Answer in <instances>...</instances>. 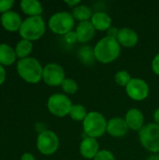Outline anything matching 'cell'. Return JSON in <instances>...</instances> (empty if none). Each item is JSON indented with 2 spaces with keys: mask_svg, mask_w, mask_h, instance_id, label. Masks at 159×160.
Instances as JSON below:
<instances>
[{
  "mask_svg": "<svg viewBox=\"0 0 159 160\" xmlns=\"http://www.w3.org/2000/svg\"><path fill=\"white\" fill-rule=\"evenodd\" d=\"M16 70L18 75L25 82L36 84L42 80L43 67L35 57H27L18 60L16 63Z\"/></svg>",
  "mask_w": 159,
  "mask_h": 160,
  "instance_id": "cell-1",
  "label": "cell"
},
{
  "mask_svg": "<svg viewBox=\"0 0 159 160\" xmlns=\"http://www.w3.org/2000/svg\"><path fill=\"white\" fill-rule=\"evenodd\" d=\"M94 51L97 61L102 64H110L119 57L121 46L116 38H112L106 36L97 42Z\"/></svg>",
  "mask_w": 159,
  "mask_h": 160,
  "instance_id": "cell-2",
  "label": "cell"
},
{
  "mask_svg": "<svg viewBox=\"0 0 159 160\" xmlns=\"http://www.w3.org/2000/svg\"><path fill=\"white\" fill-rule=\"evenodd\" d=\"M46 32V23L42 16L27 17L22 21L19 34L22 39L36 41L41 38Z\"/></svg>",
  "mask_w": 159,
  "mask_h": 160,
  "instance_id": "cell-3",
  "label": "cell"
},
{
  "mask_svg": "<svg viewBox=\"0 0 159 160\" xmlns=\"http://www.w3.org/2000/svg\"><path fill=\"white\" fill-rule=\"evenodd\" d=\"M107 124L105 116L98 112H90L82 122L83 133L86 137L98 139L107 132Z\"/></svg>",
  "mask_w": 159,
  "mask_h": 160,
  "instance_id": "cell-4",
  "label": "cell"
},
{
  "mask_svg": "<svg viewBox=\"0 0 159 160\" xmlns=\"http://www.w3.org/2000/svg\"><path fill=\"white\" fill-rule=\"evenodd\" d=\"M49 29L60 36H65L75 27V19L67 11H58L52 14L48 21Z\"/></svg>",
  "mask_w": 159,
  "mask_h": 160,
  "instance_id": "cell-5",
  "label": "cell"
},
{
  "mask_svg": "<svg viewBox=\"0 0 159 160\" xmlns=\"http://www.w3.org/2000/svg\"><path fill=\"white\" fill-rule=\"evenodd\" d=\"M141 144L154 155L159 154V125L151 123L145 125L139 132Z\"/></svg>",
  "mask_w": 159,
  "mask_h": 160,
  "instance_id": "cell-6",
  "label": "cell"
},
{
  "mask_svg": "<svg viewBox=\"0 0 159 160\" xmlns=\"http://www.w3.org/2000/svg\"><path fill=\"white\" fill-rule=\"evenodd\" d=\"M72 102L70 98L61 93H56L52 96L47 100V109L51 114L56 117H65L69 115L70 110L72 108Z\"/></svg>",
  "mask_w": 159,
  "mask_h": 160,
  "instance_id": "cell-7",
  "label": "cell"
},
{
  "mask_svg": "<svg viewBox=\"0 0 159 160\" xmlns=\"http://www.w3.org/2000/svg\"><path fill=\"white\" fill-rule=\"evenodd\" d=\"M60 141L57 134L52 130L45 129L41 131L37 138V148L44 156L55 154L59 148Z\"/></svg>",
  "mask_w": 159,
  "mask_h": 160,
  "instance_id": "cell-8",
  "label": "cell"
},
{
  "mask_svg": "<svg viewBox=\"0 0 159 160\" xmlns=\"http://www.w3.org/2000/svg\"><path fill=\"white\" fill-rule=\"evenodd\" d=\"M66 79V73L62 66L56 63H49L43 67L42 81L51 87L61 86Z\"/></svg>",
  "mask_w": 159,
  "mask_h": 160,
  "instance_id": "cell-9",
  "label": "cell"
},
{
  "mask_svg": "<svg viewBox=\"0 0 159 160\" xmlns=\"http://www.w3.org/2000/svg\"><path fill=\"white\" fill-rule=\"evenodd\" d=\"M127 96L135 101H142L146 99L150 94L149 84L141 78H132L126 87Z\"/></svg>",
  "mask_w": 159,
  "mask_h": 160,
  "instance_id": "cell-10",
  "label": "cell"
},
{
  "mask_svg": "<svg viewBox=\"0 0 159 160\" xmlns=\"http://www.w3.org/2000/svg\"><path fill=\"white\" fill-rule=\"evenodd\" d=\"M0 23L2 27L7 32H19L22 23V20L18 12L10 10L4 14H1Z\"/></svg>",
  "mask_w": 159,
  "mask_h": 160,
  "instance_id": "cell-11",
  "label": "cell"
},
{
  "mask_svg": "<svg viewBox=\"0 0 159 160\" xmlns=\"http://www.w3.org/2000/svg\"><path fill=\"white\" fill-rule=\"evenodd\" d=\"M128 127L122 117H113L108 120L107 124V133L113 138L125 137L128 132Z\"/></svg>",
  "mask_w": 159,
  "mask_h": 160,
  "instance_id": "cell-12",
  "label": "cell"
},
{
  "mask_svg": "<svg viewBox=\"0 0 159 160\" xmlns=\"http://www.w3.org/2000/svg\"><path fill=\"white\" fill-rule=\"evenodd\" d=\"M100 151L97 139L84 137L80 143V154L85 159H94Z\"/></svg>",
  "mask_w": 159,
  "mask_h": 160,
  "instance_id": "cell-13",
  "label": "cell"
},
{
  "mask_svg": "<svg viewBox=\"0 0 159 160\" xmlns=\"http://www.w3.org/2000/svg\"><path fill=\"white\" fill-rule=\"evenodd\" d=\"M125 121L129 129L140 132L142 128L144 127L143 112L137 108H132L127 112L125 116Z\"/></svg>",
  "mask_w": 159,
  "mask_h": 160,
  "instance_id": "cell-14",
  "label": "cell"
},
{
  "mask_svg": "<svg viewBox=\"0 0 159 160\" xmlns=\"http://www.w3.org/2000/svg\"><path fill=\"white\" fill-rule=\"evenodd\" d=\"M116 39L120 46L125 48H133L139 41V35L130 27H122L119 29Z\"/></svg>",
  "mask_w": 159,
  "mask_h": 160,
  "instance_id": "cell-15",
  "label": "cell"
},
{
  "mask_svg": "<svg viewBox=\"0 0 159 160\" xmlns=\"http://www.w3.org/2000/svg\"><path fill=\"white\" fill-rule=\"evenodd\" d=\"M96 29L92 24L91 21L81 22L76 26V34L78 38V42L80 43H87L91 39L94 38L96 35Z\"/></svg>",
  "mask_w": 159,
  "mask_h": 160,
  "instance_id": "cell-16",
  "label": "cell"
},
{
  "mask_svg": "<svg viewBox=\"0 0 159 160\" xmlns=\"http://www.w3.org/2000/svg\"><path fill=\"white\" fill-rule=\"evenodd\" d=\"M90 21L97 31H108L112 27V18L103 11L95 12Z\"/></svg>",
  "mask_w": 159,
  "mask_h": 160,
  "instance_id": "cell-17",
  "label": "cell"
},
{
  "mask_svg": "<svg viewBox=\"0 0 159 160\" xmlns=\"http://www.w3.org/2000/svg\"><path fill=\"white\" fill-rule=\"evenodd\" d=\"M20 8L27 17L41 16L43 12V7L37 0H22L20 2Z\"/></svg>",
  "mask_w": 159,
  "mask_h": 160,
  "instance_id": "cell-18",
  "label": "cell"
},
{
  "mask_svg": "<svg viewBox=\"0 0 159 160\" xmlns=\"http://www.w3.org/2000/svg\"><path fill=\"white\" fill-rule=\"evenodd\" d=\"M17 59L14 48L7 43H0V65L9 67L13 65Z\"/></svg>",
  "mask_w": 159,
  "mask_h": 160,
  "instance_id": "cell-19",
  "label": "cell"
},
{
  "mask_svg": "<svg viewBox=\"0 0 159 160\" xmlns=\"http://www.w3.org/2000/svg\"><path fill=\"white\" fill-rule=\"evenodd\" d=\"M33 48H34V45L32 41L22 39V38L20 39L14 47L18 60L29 57L31 52H33Z\"/></svg>",
  "mask_w": 159,
  "mask_h": 160,
  "instance_id": "cell-20",
  "label": "cell"
},
{
  "mask_svg": "<svg viewBox=\"0 0 159 160\" xmlns=\"http://www.w3.org/2000/svg\"><path fill=\"white\" fill-rule=\"evenodd\" d=\"M72 16L75 20L81 22H86V21H90L92 16H93V12L92 9L89 6L84 5V4H80L77 7H75L72 9Z\"/></svg>",
  "mask_w": 159,
  "mask_h": 160,
  "instance_id": "cell-21",
  "label": "cell"
},
{
  "mask_svg": "<svg viewBox=\"0 0 159 160\" xmlns=\"http://www.w3.org/2000/svg\"><path fill=\"white\" fill-rule=\"evenodd\" d=\"M77 55H78L79 60L86 66H91L95 63V61H97L94 48L87 46V45L82 46L78 50Z\"/></svg>",
  "mask_w": 159,
  "mask_h": 160,
  "instance_id": "cell-22",
  "label": "cell"
},
{
  "mask_svg": "<svg viewBox=\"0 0 159 160\" xmlns=\"http://www.w3.org/2000/svg\"><path fill=\"white\" fill-rule=\"evenodd\" d=\"M88 112L86 111V108L82 104H73L69 112L70 118L77 122H83Z\"/></svg>",
  "mask_w": 159,
  "mask_h": 160,
  "instance_id": "cell-23",
  "label": "cell"
},
{
  "mask_svg": "<svg viewBox=\"0 0 159 160\" xmlns=\"http://www.w3.org/2000/svg\"><path fill=\"white\" fill-rule=\"evenodd\" d=\"M61 88L67 95H74L78 92L79 85L78 82L71 78H66L61 84Z\"/></svg>",
  "mask_w": 159,
  "mask_h": 160,
  "instance_id": "cell-24",
  "label": "cell"
},
{
  "mask_svg": "<svg viewBox=\"0 0 159 160\" xmlns=\"http://www.w3.org/2000/svg\"><path fill=\"white\" fill-rule=\"evenodd\" d=\"M114 80L115 82L122 87H127V85L130 82V81L132 80L130 74L128 71L127 70H119L115 73L114 75Z\"/></svg>",
  "mask_w": 159,
  "mask_h": 160,
  "instance_id": "cell-25",
  "label": "cell"
},
{
  "mask_svg": "<svg viewBox=\"0 0 159 160\" xmlns=\"http://www.w3.org/2000/svg\"><path fill=\"white\" fill-rule=\"evenodd\" d=\"M93 160H116L114 155L110 150H100Z\"/></svg>",
  "mask_w": 159,
  "mask_h": 160,
  "instance_id": "cell-26",
  "label": "cell"
},
{
  "mask_svg": "<svg viewBox=\"0 0 159 160\" xmlns=\"http://www.w3.org/2000/svg\"><path fill=\"white\" fill-rule=\"evenodd\" d=\"M13 6V0H0V13L4 14L7 11H10Z\"/></svg>",
  "mask_w": 159,
  "mask_h": 160,
  "instance_id": "cell-27",
  "label": "cell"
},
{
  "mask_svg": "<svg viewBox=\"0 0 159 160\" xmlns=\"http://www.w3.org/2000/svg\"><path fill=\"white\" fill-rule=\"evenodd\" d=\"M64 40L68 45H73L76 42H78V38H77L76 32L73 30V31H70L69 33H67V35H65L64 36Z\"/></svg>",
  "mask_w": 159,
  "mask_h": 160,
  "instance_id": "cell-28",
  "label": "cell"
},
{
  "mask_svg": "<svg viewBox=\"0 0 159 160\" xmlns=\"http://www.w3.org/2000/svg\"><path fill=\"white\" fill-rule=\"evenodd\" d=\"M152 69L155 74L159 76V52L154 57L152 61Z\"/></svg>",
  "mask_w": 159,
  "mask_h": 160,
  "instance_id": "cell-29",
  "label": "cell"
},
{
  "mask_svg": "<svg viewBox=\"0 0 159 160\" xmlns=\"http://www.w3.org/2000/svg\"><path fill=\"white\" fill-rule=\"evenodd\" d=\"M119 29L115 26H112L108 31H107V37L112 38H116L118 36Z\"/></svg>",
  "mask_w": 159,
  "mask_h": 160,
  "instance_id": "cell-30",
  "label": "cell"
},
{
  "mask_svg": "<svg viewBox=\"0 0 159 160\" xmlns=\"http://www.w3.org/2000/svg\"><path fill=\"white\" fill-rule=\"evenodd\" d=\"M7 78V71L5 69V67L0 65V85H2Z\"/></svg>",
  "mask_w": 159,
  "mask_h": 160,
  "instance_id": "cell-31",
  "label": "cell"
},
{
  "mask_svg": "<svg viewBox=\"0 0 159 160\" xmlns=\"http://www.w3.org/2000/svg\"><path fill=\"white\" fill-rule=\"evenodd\" d=\"M65 4L66 5H67L69 8H71L72 9L75 8V7H77L78 5H80L81 4V1L80 0H66L65 1Z\"/></svg>",
  "mask_w": 159,
  "mask_h": 160,
  "instance_id": "cell-32",
  "label": "cell"
},
{
  "mask_svg": "<svg viewBox=\"0 0 159 160\" xmlns=\"http://www.w3.org/2000/svg\"><path fill=\"white\" fill-rule=\"evenodd\" d=\"M21 160H36V158L31 153H24L22 155Z\"/></svg>",
  "mask_w": 159,
  "mask_h": 160,
  "instance_id": "cell-33",
  "label": "cell"
},
{
  "mask_svg": "<svg viewBox=\"0 0 159 160\" xmlns=\"http://www.w3.org/2000/svg\"><path fill=\"white\" fill-rule=\"evenodd\" d=\"M154 120L156 124L159 125V108H157L154 112Z\"/></svg>",
  "mask_w": 159,
  "mask_h": 160,
  "instance_id": "cell-34",
  "label": "cell"
},
{
  "mask_svg": "<svg viewBox=\"0 0 159 160\" xmlns=\"http://www.w3.org/2000/svg\"><path fill=\"white\" fill-rule=\"evenodd\" d=\"M146 160H159V155H153L149 157Z\"/></svg>",
  "mask_w": 159,
  "mask_h": 160,
  "instance_id": "cell-35",
  "label": "cell"
}]
</instances>
